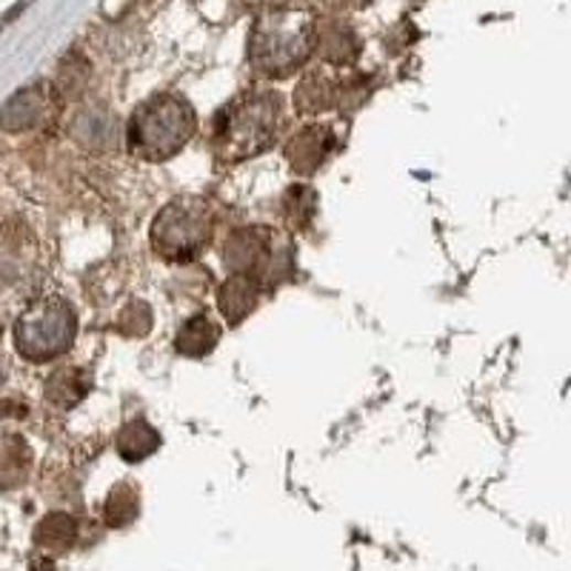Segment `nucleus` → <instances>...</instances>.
I'll return each mask as SVG.
<instances>
[{"label":"nucleus","instance_id":"obj_3","mask_svg":"<svg viewBox=\"0 0 571 571\" xmlns=\"http://www.w3.org/2000/svg\"><path fill=\"white\" fill-rule=\"evenodd\" d=\"M215 212L203 197L183 195L163 206L152 224V249L169 263L195 260L212 240Z\"/></svg>","mask_w":571,"mask_h":571},{"label":"nucleus","instance_id":"obj_5","mask_svg":"<svg viewBox=\"0 0 571 571\" xmlns=\"http://www.w3.org/2000/svg\"><path fill=\"white\" fill-rule=\"evenodd\" d=\"M312 23L303 14H272L251 35V63L266 75H289L312 52Z\"/></svg>","mask_w":571,"mask_h":571},{"label":"nucleus","instance_id":"obj_1","mask_svg":"<svg viewBox=\"0 0 571 571\" xmlns=\"http://www.w3.org/2000/svg\"><path fill=\"white\" fill-rule=\"evenodd\" d=\"M280 106L278 95H246L237 104L226 106L224 112L217 115L215 123V152L220 161L237 163L258 158L260 152L272 147L278 138Z\"/></svg>","mask_w":571,"mask_h":571},{"label":"nucleus","instance_id":"obj_2","mask_svg":"<svg viewBox=\"0 0 571 571\" xmlns=\"http://www.w3.org/2000/svg\"><path fill=\"white\" fill-rule=\"evenodd\" d=\"M195 129V109L186 100L158 95L134 109L129 120V149L143 161H169L192 140Z\"/></svg>","mask_w":571,"mask_h":571},{"label":"nucleus","instance_id":"obj_6","mask_svg":"<svg viewBox=\"0 0 571 571\" xmlns=\"http://www.w3.org/2000/svg\"><path fill=\"white\" fill-rule=\"evenodd\" d=\"M226 269L231 278H246L251 283H266V280L280 278L278 263L286 255L274 249V235L266 226H251V229H237L229 237L224 249Z\"/></svg>","mask_w":571,"mask_h":571},{"label":"nucleus","instance_id":"obj_11","mask_svg":"<svg viewBox=\"0 0 571 571\" xmlns=\"http://www.w3.org/2000/svg\"><path fill=\"white\" fill-rule=\"evenodd\" d=\"M161 446V434L154 432L147 420H132L129 425H123V432L118 434V454L126 463H140L147 460L149 454L158 452Z\"/></svg>","mask_w":571,"mask_h":571},{"label":"nucleus","instance_id":"obj_10","mask_svg":"<svg viewBox=\"0 0 571 571\" xmlns=\"http://www.w3.org/2000/svg\"><path fill=\"white\" fill-rule=\"evenodd\" d=\"M217 341H220V328L215 326V321H212L209 314H195V317H188L183 323L174 346L186 357H203L217 346Z\"/></svg>","mask_w":571,"mask_h":571},{"label":"nucleus","instance_id":"obj_4","mask_svg":"<svg viewBox=\"0 0 571 571\" xmlns=\"http://www.w3.org/2000/svg\"><path fill=\"white\" fill-rule=\"evenodd\" d=\"M77 335V314L66 300H41L21 314L14 326V346L26 360L46 363L69 352Z\"/></svg>","mask_w":571,"mask_h":571},{"label":"nucleus","instance_id":"obj_9","mask_svg":"<svg viewBox=\"0 0 571 571\" xmlns=\"http://www.w3.org/2000/svg\"><path fill=\"white\" fill-rule=\"evenodd\" d=\"M258 298H260V286L251 283L246 278H229L217 294V303H220V312L224 317L229 321V326H237V323L249 317L258 306Z\"/></svg>","mask_w":571,"mask_h":571},{"label":"nucleus","instance_id":"obj_12","mask_svg":"<svg viewBox=\"0 0 571 571\" xmlns=\"http://www.w3.org/2000/svg\"><path fill=\"white\" fill-rule=\"evenodd\" d=\"M77 369H61L50 380V398L61 406H75L86 395V380H77Z\"/></svg>","mask_w":571,"mask_h":571},{"label":"nucleus","instance_id":"obj_7","mask_svg":"<svg viewBox=\"0 0 571 571\" xmlns=\"http://www.w3.org/2000/svg\"><path fill=\"white\" fill-rule=\"evenodd\" d=\"M332 149H335V134H332L328 126H306L303 132L294 134L286 154H289V163L294 166V172L312 174L314 169L326 161Z\"/></svg>","mask_w":571,"mask_h":571},{"label":"nucleus","instance_id":"obj_8","mask_svg":"<svg viewBox=\"0 0 571 571\" xmlns=\"http://www.w3.org/2000/svg\"><path fill=\"white\" fill-rule=\"evenodd\" d=\"M43 120H46V95L41 89L18 91L0 109V129L7 132H26Z\"/></svg>","mask_w":571,"mask_h":571}]
</instances>
